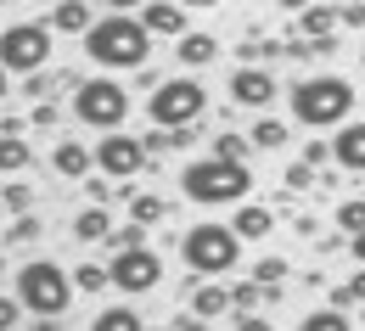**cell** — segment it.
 <instances>
[{
    "mask_svg": "<svg viewBox=\"0 0 365 331\" xmlns=\"http://www.w3.org/2000/svg\"><path fill=\"white\" fill-rule=\"evenodd\" d=\"M259 298H264V286H259V281H253V286H230V309H236V315L259 309Z\"/></svg>",
    "mask_w": 365,
    "mask_h": 331,
    "instance_id": "32",
    "label": "cell"
},
{
    "mask_svg": "<svg viewBox=\"0 0 365 331\" xmlns=\"http://www.w3.org/2000/svg\"><path fill=\"white\" fill-rule=\"evenodd\" d=\"M34 231H40V225H34V219H29V214H23V219H17V225H11V241H29V236H34Z\"/></svg>",
    "mask_w": 365,
    "mask_h": 331,
    "instance_id": "41",
    "label": "cell"
},
{
    "mask_svg": "<svg viewBox=\"0 0 365 331\" xmlns=\"http://www.w3.org/2000/svg\"><path fill=\"white\" fill-rule=\"evenodd\" d=\"M247 152H253V141H242V135H214V157H230V163H247Z\"/></svg>",
    "mask_w": 365,
    "mask_h": 331,
    "instance_id": "28",
    "label": "cell"
},
{
    "mask_svg": "<svg viewBox=\"0 0 365 331\" xmlns=\"http://www.w3.org/2000/svg\"><path fill=\"white\" fill-rule=\"evenodd\" d=\"M281 275H287V258H259V264H253V281L264 286V292H275Z\"/></svg>",
    "mask_w": 365,
    "mask_h": 331,
    "instance_id": "29",
    "label": "cell"
},
{
    "mask_svg": "<svg viewBox=\"0 0 365 331\" xmlns=\"http://www.w3.org/2000/svg\"><path fill=\"white\" fill-rule=\"evenodd\" d=\"M17 315H23V303L0 292V331H17Z\"/></svg>",
    "mask_w": 365,
    "mask_h": 331,
    "instance_id": "35",
    "label": "cell"
},
{
    "mask_svg": "<svg viewBox=\"0 0 365 331\" xmlns=\"http://www.w3.org/2000/svg\"><path fill=\"white\" fill-rule=\"evenodd\" d=\"M135 17L146 23L152 40H180V34H185V6H180V0H146Z\"/></svg>",
    "mask_w": 365,
    "mask_h": 331,
    "instance_id": "13",
    "label": "cell"
},
{
    "mask_svg": "<svg viewBox=\"0 0 365 331\" xmlns=\"http://www.w3.org/2000/svg\"><path fill=\"white\" fill-rule=\"evenodd\" d=\"M236 331H275V326L259 315V309H247V315H236Z\"/></svg>",
    "mask_w": 365,
    "mask_h": 331,
    "instance_id": "36",
    "label": "cell"
},
{
    "mask_svg": "<svg viewBox=\"0 0 365 331\" xmlns=\"http://www.w3.org/2000/svg\"><path fill=\"white\" fill-rule=\"evenodd\" d=\"M29 202H34L29 186H6V208H29Z\"/></svg>",
    "mask_w": 365,
    "mask_h": 331,
    "instance_id": "38",
    "label": "cell"
},
{
    "mask_svg": "<svg viewBox=\"0 0 365 331\" xmlns=\"http://www.w3.org/2000/svg\"><path fill=\"white\" fill-rule=\"evenodd\" d=\"M51 62V23H11L0 28V68L6 73H40Z\"/></svg>",
    "mask_w": 365,
    "mask_h": 331,
    "instance_id": "8",
    "label": "cell"
},
{
    "mask_svg": "<svg viewBox=\"0 0 365 331\" xmlns=\"http://www.w3.org/2000/svg\"><path fill=\"white\" fill-rule=\"evenodd\" d=\"M91 331H146V326H140V315H135V309L113 303V309H101V315L91 320Z\"/></svg>",
    "mask_w": 365,
    "mask_h": 331,
    "instance_id": "23",
    "label": "cell"
},
{
    "mask_svg": "<svg viewBox=\"0 0 365 331\" xmlns=\"http://www.w3.org/2000/svg\"><path fill=\"white\" fill-rule=\"evenodd\" d=\"M130 219H135V225H158V219H163V196H135V191H130Z\"/></svg>",
    "mask_w": 365,
    "mask_h": 331,
    "instance_id": "26",
    "label": "cell"
},
{
    "mask_svg": "<svg viewBox=\"0 0 365 331\" xmlns=\"http://www.w3.org/2000/svg\"><path fill=\"white\" fill-rule=\"evenodd\" d=\"M6 79H11V73H6V68H0V101H6V95H11V85H6Z\"/></svg>",
    "mask_w": 365,
    "mask_h": 331,
    "instance_id": "45",
    "label": "cell"
},
{
    "mask_svg": "<svg viewBox=\"0 0 365 331\" xmlns=\"http://www.w3.org/2000/svg\"><path fill=\"white\" fill-rule=\"evenodd\" d=\"M360 326H365V303H360Z\"/></svg>",
    "mask_w": 365,
    "mask_h": 331,
    "instance_id": "48",
    "label": "cell"
},
{
    "mask_svg": "<svg viewBox=\"0 0 365 331\" xmlns=\"http://www.w3.org/2000/svg\"><path fill=\"white\" fill-rule=\"evenodd\" d=\"M29 124H40V130H51V124H56V107H51V101H34V112H29Z\"/></svg>",
    "mask_w": 365,
    "mask_h": 331,
    "instance_id": "37",
    "label": "cell"
},
{
    "mask_svg": "<svg viewBox=\"0 0 365 331\" xmlns=\"http://www.w3.org/2000/svg\"><path fill=\"white\" fill-rule=\"evenodd\" d=\"M337 225H343V236L365 231V196H360V202H343V208H337Z\"/></svg>",
    "mask_w": 365,
    "mask_h": 331,
    "instance_id": "31",
    "label": "cell"
},
{
    "mask_svg": "<svg viewBox=\"0 0 365 331\" xmlns=\"http://www.w3.org/2000/svg\"><path fill=\"white\" fill-rule=\"evenodd\" d=\"M214 56H220V40L202 34V28H185L180 40H175V62H180V68H208Z\"/></svg>",
    "mask_w": 365,
    "mask_h": 331,
    "instance_id": "15",
    "label": "cell"
},
{
    "mask_svg": "<svg viewBox=\"0 0 365 331\" xmlns=\"http://www.w3.org/2000/svg\"><path fill=\"white\" fill-rule=\"evenodd\" d=\"M287 107L304 130H337L354 118V85L343 73H309V79L287 85Z\"/></svg>",
    "mask_w": 365,
    "mask_h": 331,
    "instance_id": "2",
    "label": "cell"
},
{
    "mask_svg": "<svg viewBox=\"0 0 365 331\" xmlns=\"http://www.w3.org/2000/svg\"><path fill=\"white\" fill-rule=\"evenodd\" d=\"M101 6H107V11H140L146 0H101Z\"/></svg>",
    "mask_w": 365,
    "mask_h": 331,
    "instance_id": "43",
    "label": "cell"
},
{
    "mask_svg": "<svg viewBox=\"0 0 365 331\" xmlns=\"http://www.w3.org/2000/svg\"><path fill=\"white\" fill-rule=\"evenodd\" d=\"M180 258H185V270L202 275V281L230 275V270L242 264V236H236L230 225H191L180 236Z\"/></svg>",
    "mask_w": 365,
    "mask_h": 331,
    "instance_id": "5",
    "label": "cell"
},
{
    "mask_svg": "<svg viewBox=\"0 0 365 331\" xmlns=\"http://www.w3.org/2000/svg\"><path fill=\"white\" fill-rule=\"evenodd\" d=\"M230 231H236L242 241H264V236L275 231V208H264V202H236Z\"/></svg>",
    "mask_w": 365,
    "mask_h": 331,
    "instance_id": "14",
    "label": "cell"
},
{
    "mask_svg": "<svg viewBox=\"0 0 365 331\" xmlns=\"http://www.w3.org/2000/svg\"><path fill=\"white\" fill-rule=\"evenodd\" d=\"M337 23H349V28H365V0H360V6H343V11H337Z\"/></svg>",
    "mask_w": 365,
    "mask_h": 331,
    "instance_id": "40",
    "label": "cell"
},
{
    "mask_svg": "<svg viewBox=\"0 0 365 331\" xmlns=\"http://www.w3.org/2000/svg\"><path fill=\"white\" fill-rule=\"evenodd\" d=\"M180 6H185V11H191V6H220V0H180Z\"/></svg>",
    "mask_w": 365,
    "mask_h": 331,
    "instance_id": "46",
    "label": "cell"
},
{
    "mask_svg": "<svg viewBox=\"0 0 365 331\" xmlns=\"http://www.w3.org/2000/svg\"><path fill=\"white\" fill-rule=\"evenodd\" d=\"M107 264H85V270H73V292H85V298H91V292H107Z\"/></svg>",
    "mask_w": 365,
    "mask_h": 331,
    "instance_id": "25",
    "label": "cell"
},
{
    "mask_svg": "<svg viewBox=\"0 0 365 331\" xmlns=\"http://www.w3.org/2000/svg\"><path fill=\"white\" fill-rule=\"evenodd\" d=\"M34 163V152L23 135H0V174H17V169H29Z\"/></svg>",
    "mask_w": 365,
    "mask_h": 331,
    "instance_id": "22",
    "label": "cell"
},
{
    "mask_svg": "<svg viewBox=\"0 0 365 331\" xmlns=\"http://www.w3.org/2000/svg\"><path fill=\"white\" fill-rule=\"evenodd\" d=\"M304 163H309V169H315V174H320V169L331 163V141H320V135H315V141L304 146Z\"/></svg>",
    "mask_w": 365,
    "mask_h": 331,
    "instance_id": "33",
    "label": "cell"
},
{
    "mask_svg": "<svg viewBox=\"0 0 365 331\" xmlns=\"http://www.w3.org/2000/svg\"><path fill=\"white\" fill-rule=\"evenodd\" d=\"M11 298L23 303V315L62 320L68 303H73V275H68L62 264H51V258H29V264L17 270V292H11Z\"/></svg>",
    "mask_w": 365,
    "mask_h": 331,
    "instance_id": "4",
    "label": "cell"
},
{
    "mask_svg": "<svg viewBox=\"0 0 365 331\" xmlns=\"http://www.w3.org/2000/svg\"><path fill=\"white\" fill-rule=\"evenodd\" d=\"M107 231H113V219H107V208H101V202H91V208L73 219V236L85 241V247H91V241H107Z\"/></svg>",
    "mask_w": 365,
    "mask_h": 331,
    "instance_id": "21",
    "label": "cell"
},
{
    "mask_svg": "<svg viewBox=\"0 0 365 331\" xmlns=\"http://www.w3.org/2000/svg\"><path fill=\"white\" fill-rule=\"evenodd\" d=\"M51 163H56V174H68V180H85L96 157H91V152H85L79 141H62L56 152H51Z\"/></svg>",
    "mask_w": 365,
    "mask_h": 331,
    "instance_id": "20",
    "label": "cell"
},
{
    "mask_svg": "<svg viewBox=\"0 0 365 331\" xmlns=\"http://www.w3.org/2000/svg\"><path fill=\"white\" fill-rule=\"evenodd\" d=\"M46 23H51V34H85V28L96 23V17H91V0H56Z\"/></svg>",
    "mask_w": 365,
    "mask_h": 331,
    "instance_id": "17",
    "label": "cell"
},
{
    "mask_svg": "<svg viewBox=\"0 0 365 331\" xmlns=\"http://www.w3.org/2000/svg\"><path fill=\"white\" fill-rule=\"evenodd\" d=\"M0 6H17V0H0Z\"/></svg>",
    "mask_w": 365,
    "mask_h": 331,
    "instance_id": "49",
    "label": "cell"
},
{
    "mask_svg": "<svg viewBox=\"0 0 365 331\" xmlns=\"http://www.w3.org/2000/svg\"><path fill=\"white\" fill-rule=\"evenodd\" d=\"M107 281L118 286V292H152V286L163 281V258L152 253V247H124V253H113V264H107Z\"/></svg>",
    "mask_w": 365,
    "mask_h": 331,
    "instance_id": "9",
    "label": "cell"
},
{
    "mask_svg": "<svg viewBox=\"0 0 365 331\" xmlns=\"http://www.w3.org/2000/svg\"><path fill=\"white\" fill-rule=\"evenodd\" d=\"M140 146H146V157H152V152H169V130H152V135H140Z\"/></svg>",
    "mask_w": 365,
    "mask_h": 331,
    "instance_id": "39",
    "label": "cell"
},
{
    "mask_svg": "<svg viewBox=\"0 0 365 331\" xmlns=\"http://www.w3.org/2000/svg\"><path fill=\"white\" fill-rule=\"evenodd\" d=\"M146 112H152V124H158V130H185V124H202V112H208V90H202L191 73H175V79L152 85Z\"/></svg>",
    "mask_w": 365,
    "mask_h": 331,
    "instance_id": "6",
    "label": "cell"
},
{
    "mask_svg": "<svg viewBox=\"0 0 365 331\" xmlns=\"http://www.w3.org/2000/svg\"><path fill=\"white\" fill-rule=\"evenodd\" d=\"M107 241H113V253H124V247H146V225H124V231H107Z\"/></svg>",
    "mask_w": 365,
    "mask_h": 331,
    "instance_id": "30",
    "label": "cell"
},
{
    "mask_svg": "<svg viewBox=\"0 0 365 331\" xmlns=\"http://www.w3.org/2000/svg\"><path fill=\"white\" fill-rule=\"evenodd\" d=\"M146 331H175V326H146Z\"/></svg>",
    "mask_w": 365,
    "mask_h": 331,
    "instance_id": "47",
    "label": "cell"
},
{
    "mask_svg": "<svg viewBox=\"0 0 365 331\" xmlns=\"http://www.w3.org/2000/svg\"><path fill=\"white\" fill-rule=\"evenodd\" d=\"M331 163H337L343 174H365V118L337 124V135H331Z\"/></svg>",
    "mask_w": 365,
    "mask_h": 331,
    "instance_id": "12",
    "label": "cell"
},
{
    "mask_svg": "<svg viewBox=\"0 0 365 331\" xmlns=\"http://www.w3.org/2000/svg\"><path fill=\"white\" fill-rule=\"evenodd\" d=\"M191 315H202V320H220V315H230V286L202 281L197 292H191Z\"/></svg>",
    "mask_w": 365,
    "mask_h": 331,
    "instance_id": "18",
    "label": "cell"
},
{
    "mask_svg": "<svg viewBox=\"0 0 365 331\" xmlns=\"http://www.w3.org/2000/svg\"><path fill=\"white\" fill-rule=\"evenodd\" d=\"M85 56L107 73H124V68H146L152 56V34L135 11H107L85 28Z\"/></svg>",
    "mask_w": 365,
    "mask_h": 331,
    "instance_id": "1",
    "label": "cell"
},
{
    "mask_svg": "<svg viewBox=\"0 0 365 331\" xmlns=\"http://www.w3.org/2000/svg\"><path fill=\"white\" fill-rule=\"evenodd\" d=\"M331 34H337V6L309 0V6L298 11V40H331Z\"/></svg>",
    "mask_w": 365,
    "mask_h": 331,
    "instance_id": "16",
    "label": "cell"
},
{
    "mask_svg": "<svg viewBox=\"0 0 365 331\" xmlns=\"http://www.w3.org/2000/svg\"><path fill=\"white\" fill-rule=\"evenodd\" d=\"M275 95H281V85H275V73L264 62H242V68L230 73V101L247 107V112H270Z\"/></svg>",
    "mask_w": 365,
    "mask_h": 331,
    "instance_id": "11",
    "label": "cell"
},
{
    "mask_svg": "<svg viewBox=\"0 0 365 331\" xmlns=\"http://www.w3.org/2000/svg\"><path fill=\"white\" fill-rule=\"evenodd\" d=\"M349 253H354V264H365V231H354V236H349Z\"/></svg>",
    "mask_w": 365,
    "mask_h": 331,
    "instance_id": "42",
    "label": "cell"
},
{
    "mask_svg": "<svg viewBox=\"0 0 365 331\" xmlns=\"http://www.w3.org/2000/svg\"><path fill=\"white\" fill-rule=\"evenodd\" d=\"M349 303H365V264L349 275V286H337V292H331V309H349Z\"/></svg>",
    "mask_w": 365,
    "mask_h": 331,
    "instance_id": "27",
    "label": "cell"
},
{
    "mask_svg": "<svg viewBox=\"0 0 365 331\" xmlns=\"http://www.w3.org/2000/svg\"><path fill=\"white\" fill-rule=\"evenodd\" d=\"M275 6H281V11H292V17H298V11H304V6H309V0H275Z\"/></svg>",
    "mask_w": 365,
    "mask_h": 331,
    "instance_id": "44",
    "label": "cell"
},
{
    "mask_svg": "<svg viewBox=\"0 0 365 331\" xmlns=\"http://www.w3.org/2000/svg\"><path fill=\"white\" fill-rule=\"evenodd\" d=\"M96 169L107 174V180H135L140 169H146V146L140 135H124V130H107L101 141H96Z\"/></svg>",
    "mask_w": 365,
    "mask_h": 331,
    "instance_id": "10",
    "label": "cell"
},
{
    "mask_svg": "<svg viewBox=\"0 0 365 331\" xmlns=\"http://www.w3.org/2000/svg\"><path fill=\"white\" fill-rule=\"evenodd\" d=\"M247 141L259 146V152H281V146L292 141V130H287L281 118H270V112H259V118H253V130H247Z\"/></svg>",
    "mask_w": 365,
    "mask_h": 331,
    "instance_id": "19",
    "label": "cell"
},
{
    "mask_svg": "<svg viewBox=\"0 0 365 331\" xmlns=\"http://www.w3.org/2000/svg\"><path fill=\"white\" fill-rule=\"evenodd\" d=\"M298 331H354V320H349L343 309H315V315H304Z\"/></svg>",
    "mask_w": 365,
    "mask_h": 331,
    "instance_id": "24",
    "label": "cell"
},
{
    "mask_svg": "<svg viewBox=\"0 0 365 331\" xmlns=\"http://www.w3.org/2000/svg\"><path fill=\"white\" fill-rule=\"evenodd\" d=\"M73 118L85 130H118L130 118V90L113 79V73H96V79H79L73 85Z\"/></svg>",
    "mask_w": 365,
    "mask_h": 331,
    "instance_id": "7",
    "label": "cell"
},
{
    "mask_svg": "<svg viewBox=\"0 0 365 331\" xmlns=\"http://www.w3.org/2000/svg\"><path fill=\"white\" fill-rule=\"evenodd\" d=\"M287 186H292V191H309V186H315V169H309V163H292V169H287Z\"/></svg>",
    "mask_w": 365,
    "mask_h": 331,
    "instance_id": "34",
    "label": "cell"
},
{
    "mask_svg": "<svg viewBox=\"0 0 365 331\" xmlns=\"http://www.w3.org/2000/svg\"><path fill=\"white\" fill-rule=\"evenodd\" d=\"M180 191L191 202H202V208H236V202L253 196V169L208 152V157H197V163L180 169Z\"/></svg>",
    "mask_w": 365,
    "mask_h": 331,
    "instance_id": "3",
    "label": "cell"
}]
</instances>
